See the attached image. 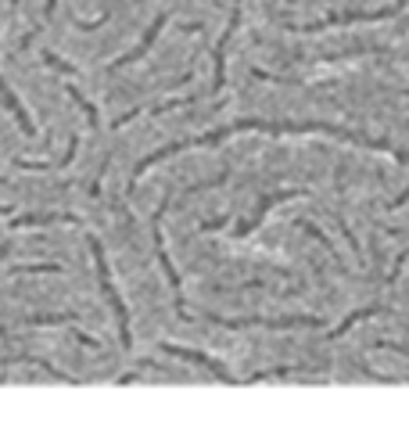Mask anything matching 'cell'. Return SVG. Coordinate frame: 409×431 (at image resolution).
Here are the masks:
<instances>
[{"label": "cell", "instance_id": "6da1fadb", "mask_svg": "<svg viewBox=\"0 0 409 431\" xmlns=\"http://www.w3.org/2000/svg\"><path fill=\"white\" fill-rule=\"evenodd\" d=\"M90 255H94V266H97V281H101V291L104 298L111 302L115 316H119V335H123V349H133V338H130V313H126V302L119 298V291H115V281L108 274V259H104V248L97 237H90Z\"/></svg>", "mask_w": 409, "mask_h": 431}, {"label": "cell", "instance_id": "7a4b0ae2", "mask_svg": "<svg viewBox=\"0 0 409 431\" xmlns=\"http://www.w3.org/2000/svg\"><path fill=\"white\" fill-rule=\"evenodd\" d=\"M212 323H219V328H233V331H241V328H269V331H284V328H323V320L320 316H245V320H223L215 313H208Z\"/></svg>", "mask_w": 409, "mask_h": 431}, {"label": "cell", "instance_id": "3957f363", "mask_svg": "<svg viewBox=\"0 0 409 431\" xmlns=\"http://www.w3.org/2000/svg\"><path fill=\"white\" fill-rule=\"evenodd\" d=\"M402 8H405V0H398V4H391V8H377V11H341V15H327V18H320V22H309V26H291V29H298V33H320V29H330V26L384 22V18H395Z\"/></svg>", "mask_w": 409, "mask_h": 431}, {"label": "cell", "instance_id": "277c9868", "mask_svg": "<svg viewBox=\"0 0 409 431\" xmlns=\"http://www.w3.org/2000/svg\"><path fill=\"white\" fill-rule=\"evenodd\" d=\"M162 352L165 356H177V359H187V363H198V366H205L215 381H233V374L219 363V359H212V356H205V352H198V349H184V345H172V342H162Z\"/></svg>", "mask_w": 409, "mask_h": 431}, {"label": "cell", "instance_id": "5b68a950", "mask_svg": "<svg viewBox=\"0 0 409 431\" xmlns=\"http://www.w3.org/2000/svg\"><path fill=\"white\" fill-rule=\"evenodd\" d=\"M237 26H241V0H233L230 26H226L223 36L215 40V79H212V94H223V83H226V43H230L233 33H237Z\"/></svg>", "mask_w": 409, "mask_h": 431}, {"label": "cell", "instance_id": "8992f818", "mask_svg": "<svg viewBox=\"0 0 409 431\" xmlns=\"http://www.w3.org/2000/svg\"><path fill=\"white\" fill-rule=\"evenodd\" d=\"M291 198H306V191H295V187H291V191H273V194H266V198H262V205H259V212L252 216V220H245V223H241L237 230H233V234H237V237H248L252 230H259V227H262V220L269 216V208H273V205L291 201Z\"/></svg>", "mask_w": 409, "mask_h": 431}, {"label": "cell", "instance_id": "52a82bcc", "mask_svg": "<svg viewBox=\"0 0 409 431\" xmlns=\"http://www.w3.org/2000/svg\"><path fill=\"white\" fill-rule=\"evenodd\" d=\"M151 237H155V255H158V266L165 269V281H169V288H172V298H177V309H184V284H180V274H177V266L169 262V255H165V245H162V227H158V220H155V227H151Z\"/></svg>", "mask_w": 409, "mask_h": 431}, {"label": "cell", "instance_id": "ba28073f", "mask_svg": "<svg viewBox=\"0 0 409 431\" xmlns=\"http://www.w3.org/2000/svg\"><path fill=\"white\" fill-rule=\"evenodd\" d=\"M165 26H169V15H165V11H162V15H158V18H155V22H151V29H147V33H144V40H140V43H137V47H133V50H130V54H123V58H115V62H111V65H108V69H111V72H115V69H123V65H133V62H140V58H144V54H147V50H151V43H155V40H158V33H162V29H165Z\"/></svg>", "mask_w": 409, "mask_h": 431}, {"label": "cell", "instance_id": "9c48e42d", "mask_svg": "<svg viewBox=\"0 0 409 431\" xmlns=\"http://www.w3.org/2000/svg\"><path fill=\"white\" fill-rule=\"evenodd\" d=\"M50 223H76V227H83V220L72 216V212H33V216H18V220H11V227H50Z\"/></svg>", "mask_w": 409, "mask_h": 431}, {"label": "cell", "instance_id": "30bf717a", "mask_svg": "<svg viewBox=\"0 0 409 431\" xmlns=\"http://www.w3.org/2000/svg\"><path fill=\"white\" fill-rule=\"evenodd\" d=\"M0 101H4V104H8V112H11L15 119H18L22 133H26V137H36V126H33L29 112H26V108H22V101H18V97H15V94L8 90V83H4V79H0Z\"/></svg>", "mask_w": 409, "mask_h": 431}, {"label": "cell", "instance_id": "8fae6325", "mask_svg": "<svg viewBox=\"0 0 409 431\" xmlns=\"http://www.w3.org/2000/svg\"><path fill=\"white\" fill-rule=\"evenodd\" d=\"M377 313H384V309H381V306H366V309H356L352 316H348V320H341L337 328L330 331V338H341V335H348V331H352L359 320H370V316H377Z\"/></svg>", "mask_w": 409, "mask_h": 431}, {"label": "cell", "instance_id": "7c38bea8", "mask_svg": "<svg viewBox=\"0 0 409 431\" xmlns=\"http://www.w3.org/2000/svg\"><path fill=\"white\" fill-rule=\"evenodd\" d=\"M72 320H76V313H57V316L36 313V316H26L22 323H29V328H62V323H72Z\"/></svg>", "mask_w": 409, "mask_h": 431}, {"label": "cell", "instance_id": "4fadbf2b", "mask_svg": "<svg viewBox=\"0 0 409 431\" xmlns=\"http://www.w3.org/2000/svg\"><path fill=\"white\" fill-rule=\"evenodd\" d=\"M65 94H69V97L79 104V112L86 116V123H90V126H97V123H101V119H97V108H94V104H90L83 94H79V86H76V83H65Z\"/></svg>", "mask_w": 409, "mask_h": 431}, {"label": "cell", "instance_id": "5bb4252c", "mask_svg": "<svg viewBox=\"0 0 409 431\" xmlns=\"http://www.w3.org/2000/svg\"><path fill=\"white\" fill-rule=\"evenodd\" d=\"M62 269H65L62 262H33V266H15L11 274L22 277V274H62Z\"/></svg>", "mask_w": 409, "mask_h": 431}, {"label": "cell", "instance_id": "9a60e30c", "mask_svg": "<svg viewBox=\"0 0 409 431\" xmlns=\"http://www.w3.org/2000/svg\"><path fill=\"white\" fill-rule=\"evenodd\" d=\"M298 227H302V230H306L309 237H316V241H320V245H323V248H327L330 255H337V252H334V245H330V237H327V234H323V230H320L316 223H309V220H306V223H298Z\"/></svg>", "mask_w": 409, "mask_h": 431}, {"label": "cell", "instance_id": "2e32d148", "mask_svg": "<svg viewBox=\"0 0 409 431\" xmlns=\"http://www.w3.org/2000/svg\"><path fill=\"white\" fill-rule=\"evenodd\" d=\"M43 65H47V69H57V72H65V76H72V72H76L69 62H62V58H57V54H50V50L43 54Z\"/></svg>", "mask_w": 409, "mask_h": 431}, {"label": "cell", "instance_id": "e0dca14e", "mask_svg": "<svg viewBox=\"0 0 409 431\" xmlns=\"http://www.w3.org/2000/svg\"><path fill=\"white\" fill-rule=\"evenodd\" d=\"M72 338H76V342H79V345H83V349H101V342H97V338H94V335H86V331H76V335H72Z\"/></svg>", "mask_w": 409, "mask_h": 431}, {"label": "cell", "instance_id": "ac0fdd59", "mask_svg": "<svg viewBox=\"0 0 409 431\" xmlns=\"http://www.w3.org/2000/svg\"><path fill=\"white\" fill-rule=\"evenodd\" d=\"M374 349H391V352H402V356H409V345H402V342H374Z\"/></svg>", "mask_w": 409, "mask_h": 431}, {"label": "cell", "instance_id": "d6986e66", "mask_svg": "<svg viewBox=\"0 0 409 431\" xmlns=\"http://www.w3.org/2000/svg\"><path fill=\"white\" fill-rule=\"evenodd\" d=\"M226 223H230L226 216H223V220H205V223H201V230H223Z\"/></svg>", "mask_w": 409, "mask_h": 431}, {"label": "cell", "instance_id": "ffe728a7", "mask_svg": "<svg viewBox=\"0 0 409 431\" xmlns=\"http://www.w3.org/2000/svg\"><path fill=\"white\" fill-rule=\"evenodd\" d=\"M11 252V245H0V262H4V255Z\"/></svg>", "mask_w": 409, "mask_h": 431}, {"label": "cell", "instance_id": "44dd1931", "mask_svg": "<svg viewBox=\"0 0 409 431\" xmlns=\"http://www.w3.org/2000/svg\"><path fill=\"white\" fill-rule=\"evenodd\" d=\"M18 4H22V0H11V8H15V11H18Z\"/></svg>", "mask_w": 409, "mask_h": 431}, {"label": "cell", "instance_id": "7402d4cb", "mask_svg": "<svg viewBox=\"0 0 409 431\" xmlns=\"http://www.w3.org/2000/svg\"><path fill=\"white\" fill-rule=\"evenodd\" d=\"M0 184H8V177H0Z\"/></svg>", "mask_w": 409, "mask_h": 431}, {"label": "cell", "instance_id": "603a6c76", "mask_svg": "<svg viewBox=\"0 0 409 431\" xmlns=\"http://www.w3.org/2000/svg\"><path fill=\"white\" fill-rule=\"evenodd\" d=\"M402 97H409V90H402Z\"/></svg>", "mask_w": 409, "mask_h": 431}]
</instances>
